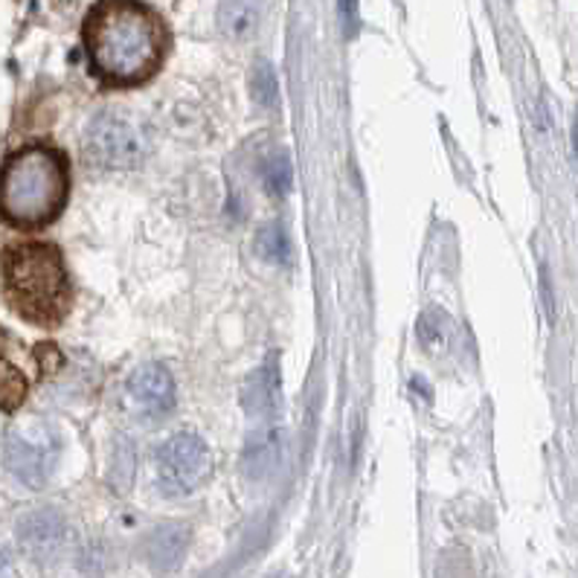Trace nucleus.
Returning a JSON list of instances; mask_svg holds the SVG:
<instances>
[{
	"label": "nucleus",
	"instance_id": "f03ea898",
	"mask_svg": "<svg viewBox=\"0 0 578 578\" xmlns=\"http://www.w3.org/2000/svg\"><path fill=\"white\" fill-rule=\"evenodd\" d=\"M70 163L53 146H23L0 166V218L18 230L53 224L68 207Z\"/></svg>",
	"mask_w": 578,
	"mask_h": 578
},
{
	"label": "nucleus",
	"instance_id": "1a4fd4ad",
	"mask_svg": "<svg viewBox=\"0 0 578 578\" xmlns=\"http://www.w3.org/2000/svg\"><path fill=\"white\" fill-rule=\"evenodd\" d=\"M241 404H245L247 416L259 419V422H270L277 416L279 404H282V372H279L277 355H270L259 370L250 372V379L241 390Z\"/></svg>",
	"mask_w": 578,
	"mask_h": 578
},
{
	"label": "nucleus",
	"instance_id": "20e7f679",
	"mask_svg": "<svg viewBox=\"0 0 578 578\" xmlns=\"http://www.w3.org/2000/svg\"><path fill=\"white\" fill-rule=\"evenodd\" d=\"M62 454V440L53 424L41 419H27V422L9 427L3 440V463L9 474L21 479L23 486L41 488L47 479L53 477L55 465Z\"/></svg>",
	"mask_w": 578,
	"mask_h": 578
},
{
	"label": "nucleus",
	"instance_id": "6e6552de",
	"mask_svg": "<svg viewBox=\"0 0 578 578\" xmlns=\"http://www.w3.org/2000/svg\"><path fill=\"white\" fill-rule=\"evenodd\" d=\"M68 540V520L59 509H35L18 520V544L32 561H53Z\"/></svg>",
	"mask_w": 578,
	"mask_h": 578
},
{
	"label": "nucleus",
	"instance_id": "423d86ee",
	"mask_svg": "<svg viewBox=\"0 0 578 578\" xmlns=\"http://www.w3.org/2000/svg\"><path fill=\"white\" fill-rule=\"evenodd\" d=\"M146 155V140L134 123L120 114H100L85 132V157L100 169H134Z\"/></svg>",
	"mask_w": 578,
	"mask_h": 578
},
{
	"label": "nucleus",
	"instance_id": "6ab92c4d",
	"mask_svg": "<svg viewBox=\"0 0 578 578\" xmlns=\"http://www.w3.org/2000/svg\"><path fill=\"white\" fill-rule=\"evenodd\" d=\"M7 570H9L7 553H3V549H0V578H7Z\"/></svg>",
	"mask_w": 578,
	"mask_h": 578
},
{
	"label": "nucleus",
	"instance_id": "dca6fc26",
	"mask_svg": "<svg viewBox=\"0 0 578 578\" xmlns=\"http://www.w3.org/2000/svg\"><path fill=\"white\" fill-rule=\"evenodd\" d=\"M250 93H254V102L259 109H277L279 102V79L277 70L270 62H259L250 73Z\"/></svg>",
	"mask_w": 578,
	"mask_h": 578
},
{
	"label": "nucleus",
	"instance_id": "f8f14e48",
	"mask_svg": "<svg viewBox=\"0 0 578 578\" xmlns=\"http://www.w3.org/2000/svg\"><path fill=\"white\" fill-rule=\"evenodd\" d=\"M262 21V0H218V30L224 39L250 41Z\"/></svg>",
	"mask_w": 578,
	"mask_h": 578
},
{
	"label": "nucleus",
	"instance_id": "f257e3e1",
	"mask_svg": "<svg viewBox=\"0 0 578 578\" xmlns=\"http://www.w3.org/2000/svg\"><path fill=\"white\" fill-rule=\"evenodd\" d=\"M91 70L111 87H137L161 73L169 53V30L140 0H100L82 23Z\"/></svg>",
	"mask_w": 578,
	"mask_h": 578
},
{
	"label": "nucleus",
	"instance_id": "39448f33",
	"mask_svg": "<svg viewBox=\"0 0 578 578\" xmlns=\"http://www.w3.org/2000/svg\"><path fill=\"white\" fill-rule=\"evenodd\" d=\"M157 486L169 497L198 492L213 474V454L198 433L180 431L163 442L155 454Z\"/></svg>",
	"mask_w": 578,
	"mask_h": 578
},
{
	"label": "nucleus",
	"instance_id": "f3484780",
	"mask_svg": "<svg viewBox=\"0 0 578 578\" xmlns=\"http://www.w3.org/2000/svg\"><path fill=\"white\" fill-rule=\"evenodd\" d=\"M451 332V317L440 309L424 311L419 320V338L424 340V347H442Z\"/></svg>",
	"mask_w": 578,
	"mask_h": 578
},
{
	"label": "nucleus",
	"instance_id": "a211bd4d",
	"mask_svg": "<svg viewBox=\"0 0 578 578\" xmlns=\"http://www.w3.org/2000/svg\"><path fill=\"white\" fill-rule=\"evenodd\" d=\"M340 18H343V32H347V39H355L358 35V0H340Z\"/></svg>",
	"mask_w": 578,
	"mask_h": 578
},
{
	"label": "nucleus",
	"instance_id": "2eb2a0df",
	"mask_svg": "<svg viewBox=\"0 0 578 578\" xmlns=\"http://www.w3.org/2000/svg\"><path fill=\"white\" fill-rule=\"evenodd\" d=\"M27 393H30V384L23 379V372L18 370L16 363H9L7 358L0 355V410L3 413L21 410Z\"/></svg>",
	"mask_w": 578,
	"mask_h": 578
},
{
	"label": "nucleus",
	"instance_id": "412c9836",
	"mask_svg": "<svg viewBox=\"0 0 578 578\" xmlns=\"http://www.w3.org/2000/svg\"><path fill=\"white\" fill-rule=\"evenodd\" d=\"M0 352H3V329H0Z\"/></svg>",
	"mask_w": 578,
	"mask_h": 578
},
{
	"label": "nucleus",
	"instance_id": "9b49d317",
	"mask_svg": "<svg viewBox=\"0 0 578 578\" xmlns=\"http://www.w3.org/2000/svg\"><path fill=\"white\" fill-rule=\"evenodd\" d=\"M282 431L277 427H268V431H256L250 436L245 447V456H241V468L250 479H265L270 477L273 471L282 463Z\"/></svg>",
	"mask_w": 578,
	"mask_h": 578
},
{
	"label": "nucleus",
	"instance_id": "aec40b11",
	"mask_svg": "<svg viewBox=\"0 0 578 578\" xmlns=\"http://www.w3.org/2000/svg\"><path fill=\"white\" fill-rule=\"evenodd\" d=\"M572 140H576V152H578V120H576V132H572Z\"/></svg>",
	"mask_w": 578,
	"mask_h": 578
},
{
	"label": "nucleus",
	"instance_id": "9d476101",
	"mask_svg": "<svg viewBox=\"0 0 578 578\" xmlns=\"http://www.w3.org/2000/svg\"><path fill=\"white\" fill-rule=\"evenodd\" d=\"M189 549V529L184 524H161L146 538V561L155 572L178 570Z\"/></svg>",
	"mask_w": 578,
	"mask_h": 578
},
{
	"label": "nucleus",
	"instance_id": "0eeeda50",
	"mask_svg": "<svg viewBox=\"0 0 578 578\" xmlns=\"http://www.w3.org/2000/svg\"><path fill=\"white\" fill-rule=\"evenodd\" d=\"M175 379L163 363H143L125 381V407L137 422H161L175 410Z\"/></svg>",
	"mask_w": 578,
	"mask_h": 578
},
{
	"label": "nucleus",
	"instance_id": "7ed1b4c3",
	"mask_svg": "<svg viewBox=\"0 0 578 578\" xmlns=\"http://www.w3.org/2000/svg\"><path fill=\"white\" fill-rule=\"evenodd\" d=\"M0 277L9 309L27 323L55 329L73 306L68 265L62 250L47 241L9 245L0 256Z\"/></svg>",
	"mask_w": 578,
	"mask_h": 578
},
{
	"label": "nucleus",
	"instance_id": "ddd939ff",
	"mask_svg": "<svg viewBox=\"0 0 578 578\" xmlns=\"http://www.w3.org/2000/svg\"><path fill=\"white\" fill-rule=\"evenodd\" d=\"M293 180V166L291 157H288L286 148H270L268 155L262 157V184L273 198H282L288 195Z\"/></svg>",
	"mask_w": 578,
	"mask_h": 578
},
{
	"label": "nucleus",
	"instance_id": "4468645a",
	"mask_svg": "<svg viewBox=\"0 0 578 578\" xmlns=\"http://www.w3.org/2000/svg\"><path fill=\"white\" fill-rule=\"evenodd\" d=\"M256 254L262 256L270 265H288L291 262V239L282 230V224L270 221L262 230L256 233Z\"/></svg>",
	"mask_w": 578,
	"mask_h": 578
}]
</instances>
